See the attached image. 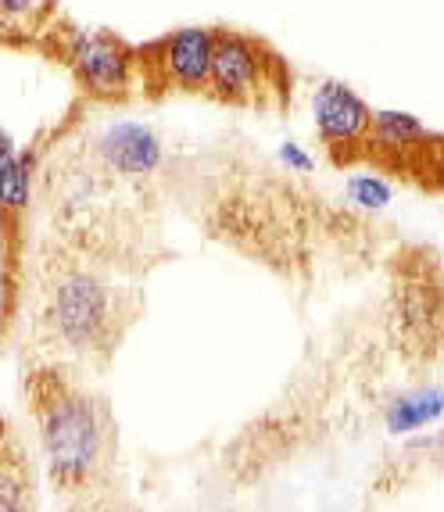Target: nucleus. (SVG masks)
<instances>
[{
	"label": "nucleus",
	"mask_w": 444,
	"mask_h": 512,
	"mask_svg": "<svg viewBox=\"0 0 444 512\" xmlns=\"http://www.w3.org/2000/svg\"><path fill=\"white\" fill-rule=\"evenodd\" d=\"M43 452L51 462L54 484L76 487L90 477L101 459V419L90 398L58 391L43 405Z\"/></svg>",
	"instance_id": "1"
},
{
	"label": "nucleus",
	"mask_w": 444,
	"mask_h": 512,
	"mask_svg": "<svg viewBox=\"0 0 444 512\" xmlns=\"http://www.w3.org/2000/svg\"><path fill=\"white\" fill-rule=\"evenodd\" d=\"M65 61L90 97H126L140 69V54L101 29H72L65 36Z\"/></svg>",
	"instance_id": "2"
},
{
	"label": "nucleus",
	"mask_w": 444,
	"mask_h": 512,
	"mask_svg": "<svg viewBox=\"0 0 444 512\" xmlns=\"http://www.w3.org/2000/svg\"><path fill=\"white\" fill-rule=\"evenodd\" d=\"M269 72H273V54L262 43L244 33L222 29L215 33L212 72H208V94L230 104H248L269 90Z\"/></svg>",
	"instance_id": "3"
},
{
	"label": "nucleus",
	"mask_w": 444,
	"mask_h": 512,
	"mask_svg": "<svg viewBox=\"0 0 444 512\" xmlns=\"http://www.w3.org/2000/svg\"><path fill=\"white\" fill-rule=\"evenodd\" d=\"M369 122H373V108H369L359 90H351L341 79H323L316 86V94H312V126H316V137L333 154L351 158L355 151H366Z\"/></svg>",
	"instance_id": "4"
},
{
	"label": "nucleus",
	"mask_w": 444,
	"mask_h": 512,
	"mask_svg": "<svg viewBox=\"0 0 444 512\" xmlns=\"http://www.w3.org/2000/svg\"><path fill=\"white\" fill-rule=\"evenodd\" d=\"M108 287L94 273H72L54 291V330L72 348H94L108 326Z\"/></svg>",
	"instance_id": "5"
},
{
	"label": "nucleus",
	"mask_w": 444,
	"mask_h": 512,
	"mask_svg": "<svg viewBox=\"0 0 444 512\" xmlns=\"http://www.w3.org/2000/svg\"><path fill=\"white\" fill-rule=\"evenodd\" d=\"M94 154L101 165L126 180H144L154 176L165 162V144L154 133V126L137 119H115L94 137Z\"/></svg>",
	"instance_id": "6"
},
{
	"label": "nucleus",
	"mask_w": 444,
	"mask_h": 512,
	"mask_svg": "<svg viewBox=\"0 0 444 512\" xmlns=\"http://www.w3.org/2000/svg\"><path fill=\"white\" fill-rule=\"evenodd\" d=\"M212 51H215V29L183 26L158 43L151 65L158 69V79H162L165 86L197 94V90H208Z\"/></svg>",
	"instance_id": "7"
},
{
	"label": "nucleus",
	"mask_w": 444,
	"mask_h": 512,
	"mask_svg": "<svg viewBox=\"0 0 444 512\" xmlns=\"http://www.w3.org/2000/svg\"><path fill=\"white\" fill-rule=\"evenodd\" d=\"M434 140V133L427 129V122L402 108H376L373 122H369V140L366 151L380 154L387 162H405L416 165L419 154L427 151V144Z\"/></svg>",
	"instance_id": "8"
},
{
	"label": "nucleus",
	"mask_w": 444,
	"mask_h": 512,
	"mask_svg": "<svg viewBox=\"0 0 444 512\" xmlns=\"http://www.w3.org/2000/svg\"><path fill=\"white\" fill-rule=\"evenodd\" d=\"M437 419H444V387H419L387 405L384 427L391 437H409Z\"/></svg>",
	"instance_id": "9"
},
{
	"label": "nucleus",
	"mask_w": 444,
	"mask_h": 512,
	"mask_svg": "<svg viewBox=\"0 0 444 512\" xmlns=\"http://www.w3.org/2000/svg\"><path fill=\"white\" fill-rule=\"evenodd\" d=\"M36 158L29 151H15L0 165V212H26L33 197Z\"/></svg>",
	"instance_id": "10"
},
{
	"label": "nucleus",
	"mask_w": 444,
	"mask_h": 512,
	"mask_svg": "<svg viewBox=\"0 0 444 512\" xmlns=\"http://www.w3.org/2000/svg\"><path fill=\"white\" fill-rule=\"evenodd\" d=\"M344 197H348V205L359 208V212H384L394 201V187L387 176L366 169V172H351L348 180H344Z\"/></svg>",
	"instance_id": "11"
},
{
	"label": "nucleus",
	"mask_w": 444,
	"mask_h": 512,
	"mask_svg": "<svg viewBox=\"0 0 444 512\" xmlns=\"http://www.w3.org/2000/svg\"><path fill=\"white\" fill-rule=\"evenodd\" d=\"M398 316L405 330H427L437 316V291L434 283H409L398 291Z\"/></svg>",
	"instance_id": "12"
},
{
	"label": "nucleus",
	"mask_w": 444,
	"mask_h": 512,
	"mask_svg": "<svg viewBox=\"0 0 444 512\" xmlns=\"http://www.w3.org/2000/svg\"><path fill=\"white\" fill-rule=\"evenodd\" d=\"M0 512H29V484L15 466L0 462Z\"/></svg>",
	"instance_id": "13"
},
{
	"label": "nucleus",
	"mask_w": 444,
	"mask_h": 512,
	"mask_svg": "<svg viewBox=\"0 0 444 512\" xmlns=\"http://www.w3.org/2000/svg\"><path fill=\"white\" fill-rule=\"evenodd\" d=\"M276 158H280L283 169L298 172V176L316 169V158H312V154L305 151V144H298V140H283V144L276 147Z\"/></svg>",
	"instance_id": "14"
},
{
	"label": "nucleus",
	"mask_w": 444,
	"mask_h": 512,
	"mask_svg": "<svg viewBox=\"0 0 444 512\" xmlns=\"http://www.w3.org/2000/svg\"><path fill=\"white\" fill-rule=\"evenodd\" d=\"M419 169H427V176H430V183L434 187H441L444 190V137H434L427 144V151L419 154Z\"/></svg>",
	"instance_id": "15"
},
{
	"label": "nucleus",
	"mask_w": 444,
	"mask_h": 512,
	"mask_svg": "<svg viewBox=\"0 0 444 512\" xmlns=\"http://www.w3.org/2000/svg\"><path fill=\"white\" fill-rule=\"evenodd\" d=\"M43 8V0H0V22L4 26H22L36 11Z\"/></svg>",
	"instance_id": "16"
},
{
	"label": "nucleus",
	"mask_w": 444,
	"mask_h": 512,
	"mask_svg": "<svg viewBox=\"0 0 444 512\" xmlns=\"http://www.w3.org/2000/svg\"><path fill=\"white\" fill-rule=\"evenodd\" d=\"M412 448H437V452H444V427L437 430V434L416 437V441H412Z\"/></svg>",
	"instance_id": "17"
},
{
	"label": "nucleus",
	"mask_w": 444,
	"mask_h": 512,
	"mask_svg": "<svg viewBox=\"0 0 444 512\" xmlns=\"http://www.w3.org/2000/svg\"><path fill=\"white\" fill-rule=\"evenodd\" d=\"M15 151H18V147H15V140H11V133H8L4 126H0V165L8 162V158H11Z\"/></svg>",
	"instance_id": "18"
}]
</instances>
